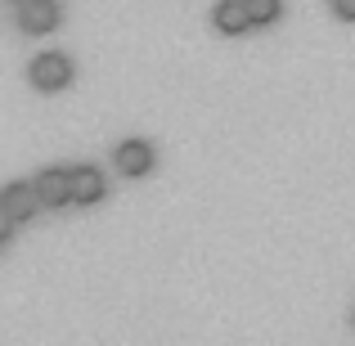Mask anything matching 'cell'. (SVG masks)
Here are the masks:
<instances>
[{
	"label": "cell",
	"instance_id": "obj_1",
	"mask_svg": "<svg viewBox=\"0 0 355 346\" xmlns=\"http://www.w3.org/2000/svg\"><path fill=\"white\" fill-rule=\"evenodd\" d=\"M0 207H5V220H18V225H23V220H32L36 207H45V202H41V189H36V184L18 180V184H9V189H5Z\"/></svg>",
	"mask_w": 355,
	"mask_h": 346
},
{
	"label": "cell",
	"instance_id": "obj_2",
	"mask_svg": "<svg viewBox=\"0 0 355 346\" xmlns=\"http://www.w3.org/2000/svg\"><path fill=\"white\" fill-rule=\"evenodd\" d=\"M32 81H36V90H63L72 81V59L68 54H41L32 63Z\"/></svg>",
	"mask_w": 355,
	"mask_h": 346
},
{
	"label": "cell",
	"instance_id": "obj_3",
	"mask_svg": "<svg viewBox=\"0 0 355 346\" xmlns=\"http://www.w3.org/2000/svg\"><path fill=\"white\" fill-rule=\"evenodd\" d=\"M18 27L27 36H45L59 27V5L54 0H32V5H18Z\"/></svg>",
	"mask_w": 355,
	"mask_h": 346
},
{
	"label": "cell",
	"instance_id": "obj_4",
	"mask_svg": "<svg viewBox=\"0 0 355 346\" xmlns=\"http://www.w3.org/2000/svg\"><path fill=\"white\" fill-rule=\"evenodd\" d=\"M117 171L121 175H148L153 171V144L148 139H126V144H117Z\"/></svg>",
	"mask_w": 355,
	"mask_h": 346
},
{
	"label": "cell",
	"instance_id": "obj_5",
	"mask_svg": "<svg viewBox=\"0 0 355 346\" xmlns=\"http://www.w3.org/2000/svg\"><path fill=\"white\" fill-rule=\"evenodd\" d=\"M36 189H41V202H45V207H63V202H72V171L50 166V171L36 175Z\"/></svg>",
	"mask_w": 355,
	"mask_h": 346
},
{
	"label": "cell",
	"instance_id": "obj_6",
	"mask_svg": "<svg viewBox=\"0 0 355 346\" xmlns=\"http://www.w3.org/2000/svg\"><path fill=\"white\" fill-rule=\"evenodd\" d=\"M104 171L99 166H77L72 171V202H81V207H90V202H99L104 198Z\"/></svg>",
	"mask_w": 355,
	"mask_h": 346
},
{
	"label": "cell",
	"instance_id": "obj_7",
	"mask_svg": "<svg viewBox=\"0 0 355 346\" xmlns=\"http://www.w3.org/2000/svg\"><path fill=\"white\" fill-rule=\"evenodd\" d=\"M211 23H216V32L239 36V32H248V27H252V14H248L243 0H220V5L211 9Z\"/></svg>",
	"mask_w": 355,
	"mask_h": 346
},
{
	"label": "cell",
	"instance_id": "obj_8",
	"mask_svg": "<svg viewBox=\"0 0 355 346\" xmlns=\"http://www.w3.org/2000/svg\"><path fill=\"white\" fill-rule=\"evenodd\" d=\"M252 14V27H270L279 18V9H284V0H243Z\"/></svg>",
	"mask_w": 355,
	"mask_h": 346
},
{
	"label": "cell",
	"instance_id": "obj_9",
	"mask_svg": "<svg viewBox=\"0 0 355 346\" xmlns=\"http://www.w3.org/2000/svg\"><path fill=\"white\" fill-rule=\"evenodd\" d=\"M333 14H338L342 23H355V0H333Z\"/></svg>",
	"mask_w": 355,
	"mask_h": 346
},
{
	"label": "cell",
	"instance_id": "obj_10",
	"mask_svg": "<svg viewBox=\"0 0 355 346\" xmlns=\"http://www.w3.org/2000/svg\"><path fill=\"white\" fill-rule=\"evenodd\" d=\"M14 5H32V0H14Z\"/></svg>",
	"mask_w": 355,
	"mask_h": 346
}]
</instances>
